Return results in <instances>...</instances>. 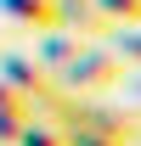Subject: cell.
I'll return each mask as SVG.
<instances>
[{"label": "cell", "instance_id": "2", "mask_svg": "<svg viewBox=\"0 0 141 146\" xmlns=\"http://www.w3.org/2000/svg\"><path fill=\"white\" fill-rule=\"evenodd\" d=\"M68 146H124V135H96V129H79V135H68Z\"/></svg>", "mask_w": 141, "mask_h": 146}, {"label": "cell", "instance_id": "1", "mask_svg": "<svg viewBox=\"0 0 141 146\" xmlns=\"http://www.w3.org/2000/svg\"><path fill=\"white\" fill-rule=\"evenodd\" d=\"M17 141L23 146H68V135H56L51 124H28V129H17Z\"/></svg>", "mask_w": 141, "mask_h": 146}]
</instances>
